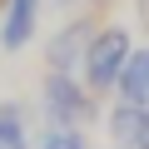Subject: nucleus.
Returning a JSON list of instances; mask_svg holds the SVG:
<instances>
[{
  "instance_id": "1",
  "label": "nucleus",
  "mask_w": 149,
  "mask_h": 149,
  "mask_svg": "<svg viewBox=\"0 0 149 149\" xmlns=\"http://www.w3.org/2000/svg\"><path fill=\"white\" fill-rule=\"evenodd\" d=\"M124 60H129V35H124V30H104V35H95L90 50H85V74H90V85H95V90L119 85Z\"/></svg>"
},
{
  "instance_id": "2",
  "label": "nucleus",
  "mask_w": 149,
  "mask_h": 149,
  "mask_svg": "<svg viewBox=\"0 0 149 149\" xmlns=\"http://www.w3.org/2000/svg\"><path fill=\"white\" fill-rule=\"evenodd\" d=\"M45 109H50L55 124H70V129L90 124V114H95L90 95L70 80V70H55V74H50V85H45Z\"/></svg>"
},
{
  "instance_id": "3",
  "label": "nucleus",
  "mask_w": 149,
  "mask_h": 149,
  "mask_svg": "<svg viewBox=\"0 0 149 149\" xmlns=\"http://www.w3.org/2000/svg\"><path fill=\"white\" fill-rule=\"evenodd\" d=\"M109 134H114L119 149H149V104L124 100V104L109 114Z\"/></svg>"
},
{
  "instance_id": "4",
  "label": "nucleus",
  "mask_w": 149,
  "mask_h": 149,
  "mask_svg": "<svg viewBox=\"0 0 149 149\" xmlns=\"http://www.w3.org/2000/svg\"><path fill=\"white\" fill-rule=\"evenodd\" d=\"M35 20H40V0H15L5 25H0V40H5V50H20L30 35H35Z\"/></svg>"
},
{
  "instance_id": "5",
  "label": "nucleus",
  "mask_w": 149,
  "mask_h": 149,
  "mask_svg": "<svg viewBox=\"0 0 149 149\" xmlns=\"http://www.w3.org/2000/svg\"><path fill=\"white\" fill-rule=\"evenodd\" d=\"M119 95L134 104H149V50H129V60L119 70Z\"/></svg>"
},
{
  "instance_id": "6",
  "label": "nucleus",
  "mask_w": 149,
  "mask_h": 149,
  "mask_svg": "<svg viewBox=\"0 0 149 149\" xmlns=\"http://www.w3.org/2000/svg\"><path fill=\"white\" fill-rule=\"evenodd\" d=\"M85 35H90L85 25H70V30H60V35L50 40V65H55V70H70L74 60H80V40H85Z\"/></svg>"
},
{
  "instance_id": "7",
  "label": "nucleus",
  "mask_w": 149,
  "mask_h": 149,
  "mask_svg": "<svg viewBox=\"0 0 149 149\" xmlns=\"http://www.w3.org/2000/svg\"><path fill=\"white\" fill-rule=\"evenodd\" d=\"M0 149H25V129H20V109L15 104L0 109Z\"/></svg>"
},
{
  "instance_id": "8",
  "label": "nucleus",
  "mask_w": 149,
  "mask_h": 149,
  "mask_svg": "<svg viewBox=\"0 0 149 149\" xmlns=\"http://www.w3.org/2000/svg\"><path fill=\"white\" fill-rule=\"evenodd\" d=\"M40 149H90V144H85V134H80V129H70V124H65V129H55Z\"/></svg>"
}]
</instances>
